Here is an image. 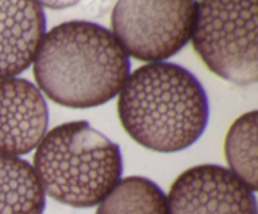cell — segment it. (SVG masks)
<instances>
[{"label": "cell", "instance_id": "1", "mask_svg": "<svg viewBox=\"0 0 258 214\" xmlns=\"http://www.w3.org/2000/svg\"><path fill=\"white\" fill-rule=\"evenodd\" d=\"M130 67L128 55L110 30L92 22L71 20L44 34L33 75L53 102L92 108L120 93Z\"/></svg>", "mask_w": 258, "mask_h": 214}, {"label": "cell", "instance_id": "2", "mask_svg": "<svg viewBox=\"0 0 258 214\" xmlns=\"http://www.w3.org/2000/svg\"><path fill=\"white\" fill-rule=\"evenodd\" d=\"M120 122L133 140L158 153L188 149L206 131L209 102L198 78L170 62L148 63L121 88Z\"/></svg>", "mask_w": 258, "mask_h": 214}, {"label": "cell", "instance_id": "3", "mask_svg": "<svg viewBox=\"0 0 258 214\" xmlns=\"http://www.w3.org/2000/svg\"><path fill=\"white\" fill-rule=\"evenodd\" d=\"M44 193L66 205L100 204L122 175L120 146L87 121H72L44 135L33 158Z\"/></svg>", "mask_w": 258, "mask_h": 214}, {"label": "cell", "instance_id": "4", "mask_svg": "<svg viewBox=\"0 0 258 214\" xmlns=\"http://www.w3.org/2000/svg\"><path fill=\"white\" fill-rule=\"evenodd\" d=\"M257 2L197 3L191 43L207 67L239 86L257 82Z\"/></svg>", "mask_w": 258, "mask_h": 214}, {"label": "cell", "instance_id": "5", "mask_svg": "<svg viewBox=\"0 0 258 214\" xmlns=\"http://www.w3.org/2000/svg\"><path fill=\"white\" fill-rule=\"evenodd\" d=\"M197 3L122 0L111 15L112 34L127 55L144 62H161L190 40Z\"/></svg>", "mask_w": 258, "mask_h": 214}, {"label": "cell", "instance_id": "6", "mask_svg": "<svg viewBox=\"0 0 258 214\" xmlns=\"http://www.w3.org/2000/svg\"><path fill=\"white\" fill-rule=\"evenodd\" d=\"M166 199L169 214H258L253 191L229 169L214 164L183 171Z\"/></svg>", "mask_w": 258, "mask_h": 214}, {"label": "cell", "instance_id": "7", "mask_svg": "<svg viewBox=\"0 0 258 214\" xmlns=\"http://www.w3.org/2000/svg\"><path fill=\"white\" fill-rule=\"evenodd\" d=\"M49 122L42 92L24 78L0 80V155L20 156L37 148Z\"/></svg>", "mask_w": 258, "mask_h": 214}, {"label": "cell", "instance_id": "8", "mask_svg": "<svg viewBox=\"0 0 258 214\" xmlns=\"http://www.w3.org/2000/svg\"><path fill=\"white\" fill-rule=\"evenodd\" d=\"M45 25L39 2H0V80L14 78L34 62Z\"/></svg>", "mask_w": 258, "mask_h": 214}, {"label": "cell", "instance_id": "9", "mask_svg": "<svg viewBox=\"0 0 258 214\" xmlns=\"http://www.w3.org/2000/svg\"><path fill=\"white\" fill-rule=\"evenodd\" d=\"M45 193L24 159L0 155V214H43Z\"/></svg>", "mask_w": 258, "mask_h": 214}, {"label": "cell", "instance_id": "10", "mask_svg": "<svg viewBox=\"0 0 258 214\" xmlns=\"http://www.w3.org/2000/svg\"><path fill=\"white\" fill-rule=\"evenodd\" d=\"M96 214H169L168 199L150 179L127 176L101 201Z\"/></svg>", "mask_w": 258, "mask_h": 214}, {"label": "cell", "instance_id": "11", "mask_svg": "<svg viewBox=\"0 0 258 214\" xmlns=\"http://www.w3.org/2000/svg\"><path fill=\"white\" fill-rule=\"evenodd\" d=\"M256 110L237 118L227 132L224 153L231 171L252 191L258 188Z\"/></svg>", "mask_w": 258, "mask_h": 214}]
</instances>
